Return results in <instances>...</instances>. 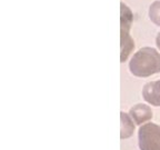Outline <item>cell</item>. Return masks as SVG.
<instances>
[{
	"instance_id": "7",
	"label": "cell",
	"mask_w": 160,
	"mask_h": 150,
	"mask_svg": "<svg viewBox=\"0 0 160 150\" xmlns=\"http://www.w3.org/2000/svg\"><path fill=\"white\" fill-rule=\"evenodd\" d=\"M149 19L156 26L160 27V0H156L149 7Z\"/></svg>"
},
{
	"instance_id": "4",
	"label": "cell",
	"mask_w": 160,
	"mask_h": 150,
	"mask_svg": "<svg viewBox=\"0 0 160 150\" xmlns=\"http://www.w3.org/2000/svg\"><path fill=\"white\" fill-rule=\"evenodd\" d=\"M142 97L151 106L160 107V79L143 86Z\"/></svg>"
},
{
	"instance_id": "5",
	"label": "cell",
	"mask_w": 160,
	"mask_h": 150,
	"mask_svg": "<svg viewBox=\"0 0 160 150\" xmlns=\"http://www.w3.org/2000/svg\"><path fill=\"white\" fill-rule=\"evenodd\" d=\"M129 115L132 118L136 125H142L146 121L152 118V110L149 106L143 105V103H138V105L130 108Z\"/></svg>"
},
{
	"instance_id": "6",
	"label": "cell",
	"mask_w": 160,
	"mask_h": 150,
	"mask_svg": "<svg viewBox=\"0 0 160 150\" xmlns=\"http://www.w3.org/2000/svg\"><path fill=\"white\" fill-rule=\"evenodd\" d=\"M120 116H121V135L120 137L121 139L129 138L135 131V125H133L135 121L130 117V115H127L123 111L120 112Z\"/></svg>"
},
{
	"instance_id": "1",
	"label": "cell",
	"mask_w": 160,
	"mask_h": 150,
	"mask_svg": "<svg viewBox=\"0 0 160 150\" xmlns=\"http://www.w3.org/2000/svg\"><path fill=\"white\" fill-rule=\"evenodd\" d=\"M130 72L139 78H146L160 72V53L155 48H141L129 62Z\"/></svg>"
},
{
	"instance_id": "8",
	"label": "cell",
	"mask_w": 160,
	"mask_h": 150,
	"mask_svg": "<svg viewBox=\"0 0 160 150\" xmlns=\"http://www.w3.org/2000/svg\"><path fill=\"white\" fill-rule=\"evenodd\" d=\"M156 43H157V47L160 49V32L157 35V38H156Z\"/></svg>"
},
{
	"instance_id": "2",
	"label": "cell",
	"mask_w": 160,
	"mask_h": 150,
	"mask_svg": "<svg viewBox=\"0 0 160 150\" xmlns=\"http://www.w3.org/2000/svg\"><path fill=\"white\" fill-rule=\"evenodd\" d=\"M133 20L131 10L123 2L120 3V61L123 62L135 48L133 39L130 36V29Z\"/></svg>"
},
{
	"instance_id": "3",
	"label": "cell",
	"mask_w": 160,
	"mask_h": 150,
	"mask_svg": "<svg viewBox=\"0 0 160 150\" xmlns=\"http://www.w3.org/2000/svg\"><path fill=\"white\" fill-rule=\"evenodd\" d=\"M140 150H160V126L148 122L138 131Z\"/></svg>"
}]
</instances>
